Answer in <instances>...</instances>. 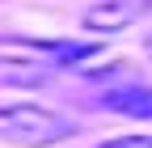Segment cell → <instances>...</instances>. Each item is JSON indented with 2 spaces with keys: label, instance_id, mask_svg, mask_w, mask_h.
I'll return each mask as SVG.
<instances>
[{
  "label": "cell",
  "instance_id": "obj_1",
  "mask_svg": "<svg viewBox=\"0 0 152 148\" xmlns=\"http://www.w3.org/2000/svg\"><path fill=\"white\" fill-rule=\"evenodd\" d=\"M76 136V123L68 114H55L42 106H0V140L21 148H47Z\"/></svg>",
  "mask_w": 152,
  "mask_h": 148
},
{
  "label": "cell",
  "instance_id": "obj_2",
  "mask_svg": "<svg viewBox=\"0 0 152 148\" xmlns=\"http://www.w3.org/2000/svg\"><path fill=\"white\" fill-rule=\"evenodd\" d=\"M140 13H144V0H97V4L85 9L80 21L93 34H114V30H127Z\"/></svg>",
  "mask_w": 152,
  "mask_h": 148
},
{
  "label": "cell",
  "instance_id": "obj_3",
  "mask_svg": "<svg viewBox=\"0 0 152 148\" xmlns=\"http://www.w3.org/2000/svg\"><path fill=\"white\" fill-rule=\"evenodd\" d=\"M106 110L114 114H127V119H152V89L144 85H123V89H110L102 97Z\"/></svg>",
  "mask_w": 152,
  "mask_h": 148
},
{
  "label": "cell",
  "instance_id": "obj_4",
  "mask_svg": "<svg viewBox=\"0 0 152 148\" xmlns=\"http://www.w3.org/2000/svg\"><path fill=\"white\" fill-rule=\"evenodd\" d=\"M38 89L47 85V68L26 64V59H0V89Z\"/></svg>",
  "mask_w": 152,
  "mask_h": 148
},
{
  "label": "cell",
  "instance_id": "obj_5",
  "mask_svg": "<svg viewBox=\"0 0 152 148\" xmlns=\"http://www.w3.org/2000/svg\"><path fill=\"white\" fill-rule=\"evenodd\" d=\"M97 148H152V136H114Z\"/></svg>",
  "mask_w": 152,
  "mask_h": 148
}]
</instances>
